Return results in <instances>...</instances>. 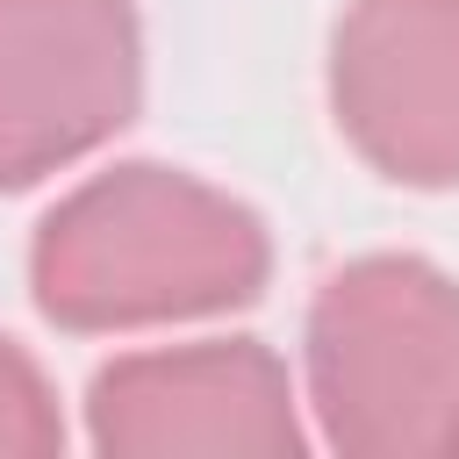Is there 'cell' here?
Here are the masks:
<instances>
[{"label": "cell", "mask_w": 459, "mask_h": 459, "mask_svg": "<svg viewBox=\"0 0 459 459\" xmlns=\"http://www.w3.org/2000/svg\"><path fill=\"white\" fill-rule=\"evenodd\" d=\"M273 280V237L251 201L158 158L72 186L29 244V294L72 337L158 330L251 308Z\"/></svg>", "instance_id": "obj_1"}, {"label": "cell", "mask_w": 459, "mask_h": 459, "mask_svg": "<svg viewBox=\"0 0 459 459\" xmlns=\"http://www.w3.org/2000/svg\"><path fill=\"white\" fill-rule=\"evenodd\" d=\"M301 366L330 452H445L459 416V280L416 251L337 265L308 301Z\"/></svg>", "instance_id": "obj_2"}, {"label": "cell", "mask_w": 459, "mask_h": 459, "mask_svg": "<svg viewBox=\"0 0 459 459\" xmlns=\"http://www.w3.org/2000/svg\"><path fill=\"white\" fill-rule=\"evenodd\" d=\"M136 108V0H0V194L93 158Z\"/></svg>", "instance_id": "obj_3"}, {"label": "cell", "mask_w": 459, "mask_h": 459, "mask_svg": "<svg viewBox=\"0 0 459 459\" xmlns=\"http://www.w3.org/2000/svg\"><path fill=\"white\" fill-rule=\"evenodd\" d=\"M86 445L108 459H301L294 380L258 337L122 351L86 387Z\"/></svg>", "instance_id": "obj_4"}, {"label": "cell", "mask_w": 459, "mask_h": 459, "mask_svg": "<svg viewBox=\"0 0 459 459\" xmlns=\"http://www.w3.org/2000/svg\"><path fill=\"white\" fill-rule=\"evenodd\" d=\"M337 136L394 186H459V0H344L330 29Z\"/></svg>", "instance_id": "obj_5"}, {"label": "cell", "mask_w": 459, "mask_h": 459, "mask_svg": "<svg viewBox=\"0 0 459 459\" xmlns=\"http://www.w3.org/2000/svg\"><path fill=\"white\" fill-rule=\"evenodd\" d=\"M0 452L7 459H50V452H65L57 387L43 380V366L14 337H0Z\"/></svg>", "instance_id": "obj_6"}, {"label": "cell", "mask_w": 459, "mask_h": 459, "mask_svg": "<svg viewBox=\"0 0 459 459\" xmlns=\"http://www.w3.org/2000/svg\"><path fill=\"white\" fill-rule=\"evenodd\" d=\"M445 452H459V416H452V437H445Z\"/></svg>", "instance_id": "obj_7"}]
</instances>
